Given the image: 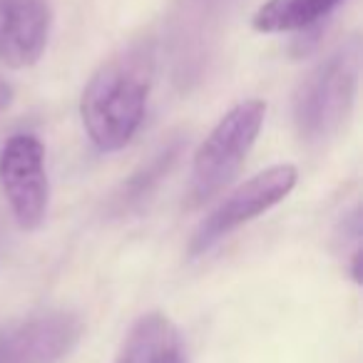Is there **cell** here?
<instances>
[{
  "instance_id": "cell-2",
  "label": "cell",
  "mask_w": 363,
  "mask_h": 363,
  "mask_svg": "<svg viewBox=\"0 0 363 363\" xmlns=\"http://www.w3.org/2000/svg\"><path fill=\"white\" fill-rule=\"evenodd\" d=\"M361 77V40L351 38L301 80L294 97V122L306 142L333 137L348 120Z\"/></svg>"
},
{
  "instance_id": "cell-6",
  "label": "cell",
  "mask_w": 363,
  "mask_h": 363,
  "mask_svg": "<svg viewBox=\"0 0 363 363\" xmlns=\"http://www.w3.org/2000/svg\"><path fill=\"white\" fill-rule=\"evenodd\" d=\"M52 28L48 0H0V62L30 67L45 52Z\"/></svg>"
},
{
  "instance_id": "cell-5",
  "label": "cell",
  "mask_w": 363,
  "mask_h": 363,
  "mask_svg": "<svg viewBox=\"0 0 363 363\" xmlns=\"http://www.w3.org/2000/svg\"><path fill=\"white\" fill-rule=\"evenodd\" d=\"M0 184L18 227L35 232L48 214L45 147L35 135H16L0 152Z\"/></svg>"
},
{
  "instance_id": "cell-1",
  "label": "cell",
  "mask_w": 363,
  "mask_h": 363,
  "mask_svg": "<svg viewBox=\"0 0 363 363\" xmlns=\"http://www.w3.org/2000/svg\"><path fill=\"white\" fill-rule=\"evenodd\" d=\"M155 52L137 43L102 62L90 77L80 100V115L92 145L100 152H117L137 135L147 110Z\"/></svg>"
},
{
  "instance_id": "cell-7",
  "label": "cell",
  "mask_w": 363,
  "mask_h": 363,
  "mask_svg": "<svg viewBox=\"0 0 363 363\" xmlns=\"http://www.w3.org/2000/svg\"><path fill=\"white\" fill-rule=\"evenodd\" d=\"M80 333L82 323L72 313L38 316L0 343V363H57L75 346Z\"/></svg>"
},
{
  "instance_id": "cell-11",
  "label": "cell",
  "mask_w": 363,
  "mask_h": 363,
  "mask_svg": "<svg viewBox=\"0 0 363 363\" xmlns=\"http://www.w3.org/2000/svg\"><path fill=\"white\" fill-rule=\"evenodd\" d=\"M11 100H13V87L8 85L3 77H0V112L6 110L8 105H11Z\"/></svg>"
},
{
  "instance_id": "cell-9",
  "label": "cell",
  "mask_w": 363,
  "mask_h": 363,
  "mask_svg": "<svg viewBox=\"0 0 363 363\" xmlns=\"http://www.w3.org/2000/svg\"><path fill=\"white\" fill-rule=\"evenodd\" d=\"M343 0H267L252 18L259 33H294L318 26Z\"/></svg>"
},
{
  "instance_id": "cell-8",
  "label": "cell",
  "mask_w": 363,
  "mask_h": 363,
  "mask_svg": "<svg viewBox=\"0 0 363 363\" xmlns=\"http://www.w3.org/2000/svg\"><path fill=\"white\" fill-rule=\"evenodd\" d=\"M115 363H187L179 331L162 313H147L132 326Z\"/></svg>"
},
{
  "instance_id": "cell-10",
  "label": "cell",
  "mask_w": 363,
  "mask_h": 363,
  "mask_svg": "<svg viewBox=\"0 0 363 363\" xmlns=\"http://www.w3.org/2000/svg\"><path fill=\"white\" fill-rule=\"evenodd\" d=\"M177 155H179V145H172V147H167V150H162L160 155H155V160L147 167H142V169L127 182L125 187H122V194L117 197L120 207L130 209V207H135V204H140L142 199L155 189L157 182L167 174V169H169L172 162L177 160Z\"/></svg>"
},
{
  "instance_id": "cell-4",
  "label": "cell",
  "mask_w": 363,
  "mask_h": 363,
  "mask_svg": "<svg viewBox=\"0 0 363 363\" xmlns=\"http://www.w3.org/2000/svg\"><path fill=\"white\" fill-rule=\"evenodd\" d=\"M298 172L294 164H274L269 169L259 172L249 182H244L242 187H237L194 232L192 247L189 254L199 257V254L209 252L217 242H222L229 232H234L242 224L257 219L259 214L269 212L277 207L284 197H289L294 187H296Z\"/></svg>"
},
{
  "instance_id": "cell-3",
  "label": "cell",
  "mask_w": 363,
  "mask_h": 363,
  "mask_svg": "<svg viewBox=\"0 0 363 363\" xmlns=\"http://www.w3.org/2000/svg\"><path fill=\"white\" fill-rule=\"evenodd\" d=\"M264 117H267V102L244 100L217 122V127L209 132L194 155L192 187H189L192 207L204 204L232 184L262 132Z\"/></svg>"
}]
</instances>
